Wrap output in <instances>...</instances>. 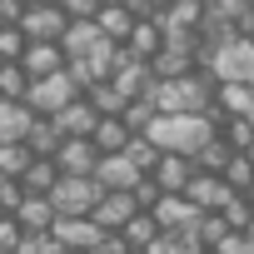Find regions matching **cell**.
<instances>
[{
    "label": "cell",
    "mask_w": 254,
    "mask_h": 254,
    "mask_svg": "<svg viewBox=\"0 0 254 254\" xmlns=\"http://www.w3.org/2000/svg\"><path fill=\"white\" fill-rule=\"evenodd\" d=\"M95 40H100L95 20H70V25H65V35H60V50H65V60H75V55H85Z\"/></svg>",
    "instance_id": "4316f807"
},
{
    "label": "cell",
    "mask_w": 254,
    "mask_h": 254,
    "mask_svg": "<svg viewBox=\"0 0 254 254\" xmlns=\"http://www.w3.org/2000/svg\"><path fill=\"white\" fill-rule=\"evenodd\" d=\"M219 140H224L229 150H249V140H254L249 115H219Z\"/></svg>",
    "instance_id": "f1b7e54d"
},
{
    "label": "cell",
    "mask_w": 254,
    "mask_h": 254,
    "mask_svg": "<svg viewBox=\"0 0 254 254\" xmlns=\"http://www.w3.org/2000/svg\"><path fill=\"white\" fill-rule=\"evenodd\" d=\"M115 234H120L125 244H130V249H145V244L160 234V224H155V214H150V209H135L130 219H125V224L115 229Z\"/></svg>",
    "instance_id": "cb8c5ba5"
},
{
    "label": "cell",
    "mask_w": 254,
    "mask_h": 254,
    "mask_svg": "<svg viewBox=\"0 0 254 254\" xmlns=\"http://www.w3.org/2000/svg\"><path fill=\"white\" fill-rule=\"evenodd\" d=\"M190 175H194V160H190V155H170V150H160V160H155V170H150V180H155L165 194H180V190L190 185Z\"/></svg>",
    "instance_id": "e0dca14e"
},
{
    "label": "cell",
    "mask_w": 254,
    "mask_h": 254,
    "mask_svg": "<svg viewBox=\"0 0 254 254\" xmlns=\"http://www.w3.org/2000/svg\"><path fill=\"white\" fill-rule=\"evenodd\" d=\"M125 249H130V244H125L120 234H110V229H105V234L90 244V254H125Z\"/></svg>",
    "instance_id": "b9f144b4"
},
{
    "label": "cell",
    "mask_w": 254,
    "mask_h": 254,
    "mask_svg": "<svg viewBox=\"0 0 254 254\" xmlns=\"http://www.w3.org/2000/svg\"><path fill=\"white\" fill-rule=\"evenodd\" d=\"M110 85H115L125 100H135V95H150L155 70H150V60H140L135 50H125V45H120V60H115V70H110Z\"/></svg>",
    "instance_id": "52a82bcc"
},
{
    "label": "cell",
    "mask_w": 254,
    "mask_h": 254,
    "mask_svg": "<svg viewBox=\"0 0 254 254\" xmlns=\"http://www.w3.org/2000/svg\"><path fill=\"white\" fill-rule=\"evenodd\" d=\"M80 95H85L100 115H120V110H125V95H120L110 80H95V85H90V90H80Z\"/></svg>",
    "instance_id": "1f68e13d"
},
{
    "label": "cell",
    "mask_w": 254,
    "mask_h": 254,
    "mask_svg": "<svg viewBox=\"0 0 254 254\" xmlns=\"http://www.w3.org/2000/svg\"><path fill=\"white\" fill-rule=\"evenodd\" d=\"M155 20L165 25V35H194L204 20V0H170L165 10H155Z\"/></svg>",
    "instance_id": "2e32d148"
},
{
    "label": "cell",
    "mask_w": 254,
    "mask_h": 254,
    "mask_svg": "<svg viewBox=\"0 0 254 254\" xmlns=\"http://www.w3.org/2000/svg\"><path fill=\"white\" fill-rule=\"evenodd\" d=\"M75 95H80V85L70 80V70H55V75H40V80H30V90H25V105H30V115H55V110H65Z\"/></svg>",
    "instance_id": "8992f818"
},
{
    "label": "cell",
    "mask_w": 254,
    "mask_h": 254,
    "mask_svg": "<svg viewBox=\"0 0 254 254\" xmlns=\"http://www.w3.org/2000/svg\"><path fill=\"white\" fill-rule=\"evenodd\" d=\"M20 234H25V229H20L15 214H0V254H10V249L20 244Z\"/></svg>",
    "instance_id": "ab89813d"
},
{
    "label": "cell",
    "mask_w": 254,
    "mask_h": 254,
    "mask_svg": "<svg viewBox=\"0 0 254 254\" xmlns=\"http://www.w3.org/2000/svg\"><path fill=\"white\" fill-rule=\"evenodd\" d=\"M140 15L130 10V0H105V5L95 10V30L105 35V40H115V45H125L130 40V25H135Z\"/></svg>",
    "instance_id": "4fadbf2b"
},
{
    "label": "cell",
    "mask_w": 254,
    "mask_h": 254,
    "mask_svg": "<svg viewBox=\"0 0 254 254\" xmlns=\"http://www.w3.org/2000/svg\"><path fill=\"white\" fill-rule=\"evenodd\" d=\"M214 254H254V234H249V229H229V234L214 244Z\"/></svg>",
    "instance_id": "f35d334b"
},
{
    "label": "cell",
    "mask_w": 254,
    "mask_h": 254,
    "mask_svg": "<svg viewBox=\"0 0 254 254\" xmlns=\"http://www.w3.org/2000/svg\"><path fill=\"white\" fill-rule=\"evenodd\" d=\"M10 254H65V244H60L50 229H25V234H20V244H15Z\"/></svg>",
    "instance_id": "d6a6232c"
},
{
    "label": "cell",
    "mask_w": 254,
    "mask_h": 254,
    "mask_svg": "<svg viewBox=\"0 0 254 254\" xmlns=\"http://www.w3.org/2000/svg\"><path fill=\"white\" fill-rule=\"evenodd\" d=\"M100 194H105V190H100L95 175H60V180L50 185V204H55V214H90Z\"/></svg>",
    "instance_id": "277c9868"
},
{
    "label": "cell",
    "mask_w": 254,
    "mask_h": 254,
    "mask_svg": "<svg viewBox=\"0 0 254 254\" xmlns=\"http://www.w3.org/2000/svg\"><path fill=\"white\" fill-rule=\"evenodd\" d=\"M50 120L60 125V135H90V130H95V120H100V110H95L85 95H75V100H70L65 110H55Z\"/></svg>",
    "instance_id": "ac0fdd59"
},
{
    "label": "cell",
    "mask_w": 254,
    "mask_h": 254,
    "mask_svg": "<svg viewBox=\"0 0 254 254\" xmlns=\"http://www.w3.org/2000/svg\"><path fill=\"white\" fill-rule=\"evenodd\" d=\"M244 229H249V234H254V219H249V224H244Z\"/></svg>",
    "instance_id": "c3c4849f"
},
{
    "label": "cell",
    "mask_w": 254,
    "mask_h": 254,
    "mask_svg": "<svg viewBox=\"0 0 254 254\" xmlns=\"http://www.w3.org/2000/svg\"><path fill=\"white\" fill-rule=\"evenodd\" d=\"M160 45H165V25H160L155 15H140V20L130 25V40H125V50H135L140 60H150Z\"/></svg>",
    "instance_id": "44dd1931"
},
{
    "label": "cell",
    "mask_w": 254,
    "mask_h": 254,
    "mask_svg": "<svg viewBox=\"0 0 254 254\" xmlns=\"http://www.w3.org/2000/svg\"><path fill=\"white\" fill-rule=\"evenodd\" d=\"M160 110H155V100L150 95H135V100H125V110H120V120L130 125V135H140V130H150V120H155Z\"/></svg>",
    "instance_id": "f546056e"
},
{
    "label": "cell",
    "mask_w": 254,
    "mask_h": 254,
    "mask_svg": "<svg viewBox=\"0 0 254 254\" xmlns=\"http://www.w3.org/2000/svg\"><path fill=\"white\" fill-rule=\"evenodd\" d=\"M20 140H25L30 155H55L65 135H60V125H55L50 115H30V125H25V135H20Z\"/></svg>",
    "instance_id": "ffe728a7"
},
{
    "label": "cell",
    "mask_w": 254,
    "mask_h": 254,
    "mask_svg": "<svg viewBox=\"0 0 254 254\" xmlns=\"http://www.w3.org/2000/svg\"><path fill=\"white\" fill-rule=\"evenodd\" d=\"M244 194H249V204H254V180H249V190H244Z\"/></svg>",
    "instance_id": "ee69618b"
},
{
    "label": "cell",
    "mask_w": 254,
    "mask_h": 254,
    "mask_svg": "<svg viewBox=\"0 0 254 254\" xmlns=\"http://www.w3.org/2000/svg\"><path fill=\"white\" fill-rule=\"evenodd\" d=\"M219 214H224V224H229V229H244V224L254 219V204H249V194H244V190H234V194L219 204Z\"/></svg>",
    "instance_id": "d590c367"
},
{
    "label": "cell",
    "mask_w": 254,
    "mask_h": 254,
    "mask_svg": "<svg viewBox=\"0 0 254 254\" xmlns=\"http://www.w3.org/2000/svg\"><path fill=\"white\" fill-rule=\"evenodd\" d=\"M249 125H254V110H249Z\"/></svg>",
    "instance_id": "681fc988"
},
{
    "label": "cell",
    "mask_w": 254,
    "mask_h": 254,
    "mask_svg": "<svg viewBox=\"0 0 254 254\" xmlns=\"http://www.w3.org/2000/svg\"><path fill=\"white\" fill-rule=\"evenodd\" d=\"M219 175H224V185H229V190H249V180H254V160H249L244 150H234V155H229V165H224Z\"/></svg>",
    "instance_id": "8d00e7d4"
},
{
    "label": "cell",
    "mask_w": 254,
    "mask_h": 254,
    "mask_svg": "<svg viewBox=\"0 0 254 254\" xmlns=\"http://www.w3.org/2000/svg\"><path fill=\"white\" fill-rule=\"evenodd\" d=\"M244 35H249V40H254V20H249V25H244Z\"/></svg>",
    "instance_id": "f6af8a7d"
},
{
    "label": "cell",
    "mask_w": 254,
    "mask_h": 254,
    "mask_svg": "<svg viewBox=\"0 0 254 254\" xmlns=\"http://www.w3.org/2000/svg\"><path fill=\"white\" fill-rule=\"evenodd\" d=\"M55 180H60V165H55L50 155H35V160L25 165V175H20V185H25L30 194H50Z\"/></svg>",
    "instance_id": "d4e9b609"
},
{
    "label": "cell",
    "mask_w": 254,
    "mask_h": 254,
    "mask_svg": "<svg viewBox=\"0 0 254 254\" xmlns=\"http://www.w3.org/2000/svg\"><path fill=\"white\" fill-rule=\"evenodd\" d=\"M20 65H25V75H30V80H40V75L65 70V50H60V40H25Z\"/></svg>",
    "instance_id": "5bb4252c"
},
{
    "label": "cell",
    "mask_w": 254,
    "mask_h": 254,
    "mask_svg": "<svg viewBox=\"0 0 254 254\" xmlns=\"http://www.w3.org/2000/svg\"><path fill=\"white\" fill-rule=\"evenodd\" d=\"M90 140H95L100 155H115V150H125V140H130V125H125L120 115H100L95 130H90Z\"/></svg>",
    "instance_id": "7402d4cb"
},
{
    "label": "cell",
    "mask_w": 254,
    "mask_h": 254,
    "mask_svg": "<svg viewBox=\"0 0 254 254\" xmlns=\"http://www.w3.org/2000/svg\"><path fill=\"white\" fill-rule=\"evenodd\" d=\"M249 110H254V85L214 80V115H249Z\"/></svg>",
    "instance_id": "d6986e66"
},
{
    "label": "cell",
    "mask_w": 254,
    "mask_h": 254,
    "mask_svg": "<svg viewBox=\"0 0 254 254\" xmlns=\"http://www.w3.org/2000/svg\"><path fill=\"white\" fill-rule=\"evenodd\" d=\"M30 160L35 155L25 150V140H5V145H0V175H5V180H20Z\"/></svg>",
    "instance_id": "4dcf8cb0"
},
{
    "label": "cell",
    "mask_w": 254,
    "mask_h": 254,
    "mask_svg": "<svg viewBox=\"0 0 254 254\" xmlns=\"http://www.w3.org/2000/svg\"><path fill=\"white\" fill-rule=\"evenodd\" d=\"M20 50H25V30L15 20H0V60H20Z\"/></svg>",
    "instance_id": "74e56055"
},
{
    "label": "cell",
    "mask_w": 254,
    "mask_h": 254,
    "mask_svg": "<svg viewBox=\"0 0 254 254\" xmlns=\"http://www.w3.org/2000/svg\"><path fill=\"white\" fill-rule=\"evenodd\" d=\"M135 209H140V204H135V194H130V190H105V194L95 199V209H90V219H95L100 229H110V234H115V229H120L125 219L135 214Z\"/></svg>",
    "instance_id": "7c38bea8"
},
{
    "label": "cell",
    "mask_w": 254,
    "mask_h": 254,
    "mask_svg": "<svg viewBox=\"0 0 254 254\" xmlns=\"http://www.w3.org/2000/svg\"><path fill=\"white\" fill-rule=\"evenodd\" d=\"M50 160L60 165V175H95L100 150H95V140H90V135H65V140H60V150H55Z\"/></svg>",
    "instance_id": "ba28073f"
},
{
    "label": "cell",
    "mask_w": 254,
    "mask_h": 254,
    "mask_svg": "<svg viewBox=\"0 0 254 254\" xmlns=\"http://www.w3.org/2000/svg\"><path fill=\"white\" fill-rule=\"evenodd\" d=\"M15 5H25V0H15Z\"/></svg>",
    "instance_id": "f907efd6"
},
{
    "label": "cell",
    "mask_w": 254,
    "mask_h": 254,
    "mask_svg": "<svg viewBox=\"0 0 254 254\" xmlns=\"http://www.w3.org/2000/svg\"><path fill=\"white\" fill-rule=\"evenodd\" d=\"M244 155H249V160H254V140H249V150H244Z\"/></svg>",
    "instance_id": "7dc6e473"
},
{
    "label": "cell",
    "mask_w": 254,
    "mask_h": 254,
    "mask_svg": "<svg viewBox=\"0 0 254 254\" xmlns=\"http://www.w3.org/2000/svg\"><path fill=\"white\" fill-rule=\"evenodd\" d=\"M30 90V75L20 60H0V100H25Z\"/></svg>",
    "instance_id": "83f0119b"
},
{
    "label": "cell",
    "mask_w": 254,
    "mask_h": 254,
    "mask_svg": "<svg viewBox=\"0 0 254 254\" xmlns=\"http://www.w3.org/2000/svg\"><path fill=\"white\" fill-rule=\"evenodd\" d=\"M229 155H234V150H229V145L214 135L209 145H199V150H194V170H209V175H219V170L229 165Z\"/></svg>",
    "instance_id": "836d02e7"
},
{
    "label": "cell",
    "mask_w": 254,
    "mask_h": 254,
    "mask_svg": "<svg viewBox=\"0 0 254 254\" xmlns=\"http://www.w3.org/2000/svg\"><path fill=\"white\" fill-rule=\"evenodd\" d=\"M50 234L65 244V249H80V254H90V244L105 234L90 214H55V224H50Z\"/></svg>",
    "instance_id": "9c48e42d"
},
{
    "label": "cell",
    "mask_w": 254,
    "mask_h": 254,
    "mask_svg": "<svg viewBox=\"0 0 254 254\" xmlns=\"http://www.w3.org/2000/svg\"><path fill=\"white\" fill-rule=\"evenodd\" d=\"M150 214H155V224H160V229H194L204 209H194L185 194H160V199L150 204Z\"/></svg>",
    "instance_id": "9a60e30c"
},
{
    "label": "cell",
    "mask_w": 254,
    "mask_h": 254,
    "mask_svg": "<svg viewBox=\"0 0 254 254\" xmlns=\"http://www.w3.org/2000/svg\"><path fill=\"white\" fill-rule=\"evenodd\" d=\"M145 170H135V160L125 155V150H115V155H100L95 160V180H100V190H135V180H140Z\"/></svg>",
    "instance_id": "8fae6325"
},
{
    "label": "cell",
    "mask_w": 254,
    "mask_h": 254,
    "mask_svg": "<svg viewBox=\"0 0 254 254\" xmlns=\"http://www.w3.org/2000/svg\"><path fill=\"white\" fill-rule=\"evenodd\" d=\"M15 219H20V229H50V224H55L50 194H30V190H25V199L15 204Z\"/></svg>",
    "instance_id": "603a6c76"
},
{
    "label": "cell",
    "mask_w": 254,
    "mask_h": 254,
    "mask_svg": "<svg viewBox=\"0 0 254 254\" xmlns=\"http://www.w3.org/2000/svg\"><path fill=\"white\" fill-rule=\"evenodd\" d=\"M180 194H185V199H190L194 209H219V204H224V199H229L234 190L224 185V175H209V170H194V175H190V185H185Z\"/></svg>",
    "instance_id": "30bf717a"
},
{
    "label": "cell",
    "mask_w": 254,
    "mask_h": 254,
    "mask_svg": "<svg viewBox=\"0 0 254 254\" xmlns=\"http://www.w3.org/2000/svg\"><path fill=\"white\" fill-rule=\"evenodd\" d=\"M30 125V105L25 100H0V145L5 140H20Z\"/></svg>",
    "instance_id": "484cf974"
},
{
    "label": "cell",
    "mask_w": 254,
    "mask_h": 254,
    "mask_svg": "<svg viewBox=\"0 0 254 254\" xmlns=\"http://www.w3.org/2000/svg\"><path fill=\"white\" fill-rule=\"evenodd\" d=\"M140 135H150V140H155L160 150H170V155H190V160H194V150L219 135V115H214V110H209V115H155L150 130H140Z\"/></svg>",
    "instance_id": "7a4b0ae2"
},
{
    "label": "cell",
    "mask_w": 254,
    "mask_h": 254,
    "mask_svg": "<svg viewBox=\"0 0 254 254\" xmlns=\"http://www.w3.org/2000/svg\"><path fill=\"white\" fill-rule=\"evenodd\" d=\"M15 25L25 30V40H60L65 25H70V15L60 10V0H25Z\"/></svg>",
    "instance_id": "5b68a950"
},
{
    "label": "cell",
    "mask_w": 254,
    "mask_h": 254,
    "mask_svg": "<svg viewBox=\"0 0 254 254\" xmlns=\"http://www.w3.org/2000/svg\"><path fill=\"white\" fill-rule=\"evenodd\" d=\"M150 100L160 115H209L214 110V75L194 65L190 75H170L150 85Z\"/></svg>",
    "instance_id": "6da1fadb"
},
{
    "label": "cell",
    "mask_w": 254,
    "mask_h": 254,
    "mask_svg": "<svg viewBox=\"0 0 254 254\" xmlns=\"http://www.w3.org/2000/svg\"><path fill=\"white\" fill-rule=\"evenodd\" d=\"M125 155H130L135 160V170H155V160H160V145L150 140V135H130V140H125Z\"/></svg>",
    "instance_id": "e575fe53"
},
{
    "label": "cell",
    "mask_w": 254,
    "mask_h": 254,
    "mask_svg": "<svg viewBox=\"0 0 254 254\" xmlns=\"http://www.w3.org/2000/svg\"><path fill=\"white\" fill-rule=\"evenodd\" d=\"M125 254H150V249H125Z\"/></svg>",
    "instance_id": "bcb514c9"
},
{
    "label": "cell",
    "mask_w": 254,
    "mask_h": 254,
    "mask_svg": "<svg viewBox=\"0 0 254 254\" xmlns=\"http://www.w3.org/2000/svg\"><path fill=\"white\" fill-rule=\"evenodd\" d=\"M214 80H239V85H254V40L249 35H234V40H224V45H214V50H204V60H199Z\"/></svg>",
    "instance_id": "3957f363"
},
{
    "label": "cell",
    "mask_w": 254,
    "mask_h": 254,
    "mask_svg": "<svg viewBox=\"0 0 254 254\" xmlns=\"http://www.w3.org/2000/svg\"><path fill=\"white\" fill-rule=\"evenodd\" d=\"M165 5H170V0H130L135 15H155V10H165Z\"/></svg>",
    "instance_id": "7bdbcfd3"
},
{
    "label": "cell",
    "mask_w": 254,
    "mask_h": 254,
    "mask_svg": "<svg viewBox=\"0 0 254 254\" xmlns=\"http://www.w3.org/2000/svg\"><path fill=\"white\" fill-rule=\"evenodd\" d=\"M100 5H105V0H60V10H65L70 20H95Z\"/></svg>",
    "instance_id": "60d3db41"
}]
</instances>
